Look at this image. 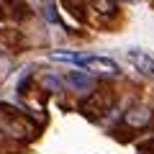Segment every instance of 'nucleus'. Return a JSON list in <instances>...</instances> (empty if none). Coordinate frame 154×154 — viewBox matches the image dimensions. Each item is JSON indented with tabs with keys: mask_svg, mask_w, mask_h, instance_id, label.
I'll return each instance as SVG.
<instances>
[{
	"mask_svg": "<svg viewBox=\"0 0 154 154\" xmlns=\"http://www.w3.org/2000/svg\"><path fill=\"white\" fill-rule=\"evenodd\" d=\"M128 62H131L134 67H136L141 75L146 77H154V59L146 54V51H139V49H131L128 51Z\"/></svg>",
	"mask_w": 154,
	"mask_h": 154,
	"instance_id": "f257e3e1",
	"label": "nucleus"
},
{
	"mask_svg": "<svg viewBox=\"0 0 154 154\" xmlns=\"http://www.w3.org/2000/svg\"><path fill=\"white\" fill-rule=\"evenodd\" d=\"M85 67H90V69H100V72H108V75H118V64H116L113 59H108V57H88L85 59Z\"/></svg>",
	"mask_w": 154,
	"mask_h": 154,
	"instance_id": "f03ea898",
	"label": "nucleus"
},
{
	"mask_svg": "<svg viewBox=\"0 0 154 154\" xmlns=\"http://www.w3.org/2000/svg\"><path fill=\"white\" fill-rule=\"evenodd\" d=\"M126 121L131 123V126H144V123L149 121V110L146 108H134V110H128Z\"/></svg>",
	"mask_w": 154,
	"mask_h": 154,
	"instance_id": "7ed1b4c3",
	"label": "nucleus"
},
{
	"mask_svg": "<svg viewBox=\"0 0 154 154\" xmlns=\"http://www.w3.org/2000/svg\"><path fill=\"white\" fill-rule=\"evenodd\" d=\"M54 59H62V62H69V64H80V67H85V59L88 57H82V54H72V51H54Z\"/></svg>",
	"mask_w": 154,
	"mask_h": 154,
	"instance_id": "20e7f679",
	"label": "nucleus"
},
{
	"mask_svg": "<svg viewBox=\"0 0 154 154\" xmlns=\"http://www.w3.org/2000/svg\"><path fill=\"white\" fill-rule=\"evenodd\" d=\"M69 82L75 85L77 90H88L90 88V77L82 75V72H69Z\"/></svg>",
	"mask_w": 154,
	"mask_h": 154,
	"instance_id": "39448f33",
	"label": "nucleus"
},
{
	"mask_svg": "<svg viewBox=\"0 0 154 154\" xmlns=\"http://www.w3.org/2000/svg\"><path fill=\"white\" fill-rule=\"evenodd\" d=\"M44 16L49 18L51 23H59V16H57V13H54V8H44Z\"/></svg>",
	"mask_w": 154,
	"mask_h": 154,
	"instance_id": "423d86ee",
	"label": "nucleus"
}]
</instances>
